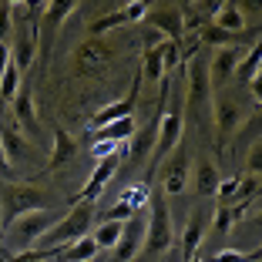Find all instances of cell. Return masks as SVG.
<instances>
[{
	"instance_id": "cell-37",
	"label": "cell",
	"mask_w": 262,
	"mask_h": 262,
	"mask_svg": "<svg viewBox=\"0 0 262 262\" xmlns=\"http://www.w3.org/2000/svg\"><path fill=\"white\" fill-rule=\"evenodd\" d=\"M10 64V47L7 44H0V74H4V68Z\"/></svg>"
},
{
	"instance_id": "cell-6",
	"label": "cell",
	"mask_w": 262,
	"mask_h": 262,
	"mask_svg": "<svg viewBox=\"0 0 262 262\" xmlns=\"http://www.w3.org/2000/svg\"><path fill=\"white\" fill-rule=\"evenodd\" d=\"M208 115H212V121H215V135H219V141H222V145L232 138V135H235V128L246 121V108L239 104V98H235L229 88H222V91H212Z\"/></svg>"
},
{
	"instance_id": "cell-11",
	"label": "cell",
	"mask_w": 262,
	"mask_h": 262,
	"mask_svg": "<svg viewBox=\"0 0 262 262\" xmlns=\"http://www.w3.org/2000/svg\"><path fill=\"white\" fill-rule=\"evenodd\" d=\"M239 47H215L212 51V57L205 61V71H208V84H212V91H222L225 84L232 81V74H235V64H239Z\"/></svg>"
},
{
	"instance_id": "cell-38",
	"label": "cell",
	"mask_w": 262,
	"mask_h": 262,
	"mask_svg": "<svg viewBox=\"0 0 262 262\" xmlns=\"http://www.w3.org/2000/svg\"><path fill=\"white\" fill-rule=\"evenodd\" d=\"M14 171V165L7 162V155H4V148H0V175H10Z\"/></svg>"
},
{
	"instance_id": "cell-26",
	"label": "cell",
	"mask_w": 262,
	"mask_h": 262,
	"mask_svg": "<svg viewBox=\"0 0 262 262\" xmlns=\"http://www.w3.org/2000/svg\"><path fill=\"white\" fill-rule=\"evenodd\" d=\"M20 81H24V74L14 68V61L4 68V74H0V101H14L17 98V91H20Z\"/></svg>"
},
{
	"instance_id": "cell-10",
	"label": "cell",
	"mask_w": 262,
	"mask_h": 262,
	"mask_svg": "<svg viewBox=\"0 0 262 262\" xmlns=\"http://www.w3.org/2000/svg\"><path fill=\"white\" fill-rule=\"evenodd\" d=\"M37 17H34L27 27H17L14 37H10V44H7L10 47V61H14V68L20 71V74L31 68L34 57H37Z\"/></svg>"
},
{
	"instance_id": "cell-7",
	"label": "cell",
	"mask_w": 262,
	"mask_h": 262,
	"mask_svg": "<svg viewBox=\"0 0 262 262\" xmlns=\"http://www.w3.org/2000/svg\"><path fill=\"white\" fill-rule=\"evenodd\" d=\"M71 10H77L74 0H54V4H44L40 7V17H37V40H40L37 57H40V64L51 57V44H54L61 24L71 17Z\"/></svg>"
},
{
	"instance_id": "cell-1",
	"label": "cell",
	"mask_w": 262,
	"mask_h": 262,
	"mask_svg": "<svg viewBox=\"0 0 262 262\" xmlns=\"http://www.w3.org/2000/svg\"><path fill=\"white\" fill-rule=\"evenodd\" d=\"M91 222H94V202H77L68 215L57 219V225L37 242V249L40 252H51V249H61V246H71V242L84 239V235H91Z\"/></svg>"
},
{
	"instance_id": "cell-39",
	"label": "cell",
	"mask_w": 262,
	"mask_h": 262,
	"mask_svg": "<svg viewBox=\"0 0 262 262\" xmlns=\"http://www.w3.org/2000/svg\"><path fill=\"white\" fill-rule=\"evenodd\" d=\"M0 232H4V219H0Z\"/></svg>"
},
{
	"instance_id": "cell-12",
	"label": "cell",
	"mask_w": 262,
	"mask_h": 262,
	"mask_svg": "<svg viewBox=\"0 0 262 262\" xmlns=\"http://www.w3.org/2000/svg\"><path fill=\"white\" fill-rule=\"evenodd\" d=\"M138 88H141V74L135 71V77H131V88L128 94H124L121 101H111V104H104V108L98 111V115L91 118V128H104V124L111 121H121V118H131V111H135V104H138Z\"/></svg>"
},
{
	"instance_id": "cell-32",
	"label": "cell",
	"mask_w": 262,
	"mask_h": 262,
	"mask_svg": "<svg viewBox=\"0 0 262 262\" xmlns=\"http://www.w3.org/2000/svg\"><path fill=\"white\" fill-rule=\"evenodd\" d=\"M212 262H259V252H235V249H229V252H215Z\"/></svg>"
},
{
	"instance_id": "cell-24",
	"label": "cell",
	"mask_w": 262,
	"mask_h": 262,
	"mask_svg": "<svg viewBox=\"0 0 262 262\" xmlns=\"http://www.w3.org/2000/svg\"><path fill=\"white\" fill-rule=\"evenodd\" d=\"M121 225L124 222H98V225H94V229H91V239H94V246H98V252L118 246V239H121Z\"/></svg>"
},
{
	"instance_id": "cell-34",
	"label": "cell",
	"mask_w": 262,
	"mask_h": 262,
	"mask_svg": "<svg viewBox=\"0 0 262 262\" xmlns=\"http://www.w3.org/2000/svg\"><path fill=\"white\" fill-rule=\"evenodd\" d=\"M131 215H135V212H131L124 202H118L115 208H108V212H104V219H101V222H128Z\"/></svg>"
},
{
	"instance_id": "cell-3",
	"label": "cell",
	"mask_w": 262,
	"mask_h": 262,
	"mask_svg": "<svg viewBox=\"0 0 262 262\" xmlns=\"http://www.w3.org/2000/svg\"><path fill=\"white\" fill-rule=\"evenodd\" d=\"M40 208H51V199L40 188L14 185V182L0 188V219H4V225H10L14 219L27 215V212H40Z\"/></svg>"
},
{
	"instance_id": "cell-13",
	"label": "cell",
	"mask_w": 262,
	"mask_h": 262,
	"mask_svg": "<svg viewBox=\"0 0 262 262\" xmlns=\"http://www.w3.org/2000/svg\"><path fill=\"white\" fill-rule=\"evenodd\" d=\"M145 27L158 31L165 40H182L185 37V27H182V14L171 4H162V7H148L145 14Z\"/></svg>"
},
{
	"instance_id": "cell-29",
	"label": "cell",
	"mask_w": 262,
	"mask_h": 262,
	"mask_svg": "<svg viewBox=\"0 0 262 262\" xmlns=\"http://www.w3.org/2000/svg\"><path fill=\"white\" fill-rule=\"evenodd\" d=\"M232 34H225V31H219L215 24L212 27H202L199 31V44H212V47H232Z\"/></svg>"
},
{
	"instance_id": "cell-14",
	"label": "cell",
	"mask_w": 262,
	"mask_h": 262,
	"mask_svg": "<svg viewBox=\"0 0 262 262\" xmlns=\"http://www.w3.org/2000/svg\"><path fill=\"white\" fill-rule=\"evenodd\" d=\"M141 246H145V212H135V215L121 225V239H118V246H115L118 262H131L141 252Z\"/></svg>"
},
{
	"instance_id": "cell-16",
	"label": "cell",
	"mask_w": 262,
	"mask_h": 262,
	"mask_svg": "<svg viewBox=\"0 0 262 262\" xmlns=\"http://www.w3.org/2000/svg\"><path fill=\"white\" fill-rule=\"evenodd\" d=\"M115 171H118V151L98 162V168H94V171H91V178L84 182V188H81L77 202H94L101 192H104V185L111 182V175H115Z\"/></svg>"
},
{
	"instance_id": "cell-15",
	"label": "cell",
	"mask_w": 262,
	"mask_h": 262,
	"mask_svg": "<svg viewBox=\"0 0 262 262\" xmlns=\"http://www.w3.org/2000/svg\"><path fill=\"white\" fill-rule=\"evenodd\" d=\"M188 182H192L199 199H212L219 182H222V171H219V165L212 162V158H199V162L188 168Z\"/></svg>"
},
{
	"instance_id": "cell-8",
	"label": "cell",
	"mask_w": 262,
	"mask_h": 262,
	"mask_svg": "<svg viewBox=\"0 0 262 262\" xmlns=\"http://www.w3.org/2000/svg\"><path fill=\"white\" fill-rule=\"evenodd\" d=\"M182 135H185V115L182 111H162V121L155 131V151H151V171H158V165L182 145Z\"/></svg>"
},
{
	"instance_id": "cell-4",
	"label": "cell",
	"mask_w": 262,
	"mask_h": 262,
	"mask_svg": "<svg viewBox=\"0 0 262 262\" xmlns=\"http://www.w3.org/2000/svg\"><path fill=\"white\" fill-rule=\"evenodd\" d=\"M171 212L168 202L162 195H151L148 199V215H145V252H165L171 246Z\"/></svg>"
},
{
	"instance_id": "cell-18",
	"label": "cell",
	"mask_w": 262,
	"mask_h": 262,
	"mask_svg": "<svg viewBox=\"0 0 262 262\" xmlns=\"http://www.w3.org/2000/svg\"><path fill=\"white\" fill-rule=\"evenodd\" d=\"M205 232H208V215L202 208H195L188 215V225H185V235H182V259H195L199 255V246L205 242Z\"/></svg>"
},
{
	"instance_id": "cell-9",
	"label": "cell",
	"mask_w": 262,
	"mask_h": 262,
	"mask_svg": "<svg viewBox=\"0 0 262 262\" xmlns=\"http://www.w3.org/2000/svg\"><path fill=\"white\" fill-rule=\"evenodd\" d=\"M188 168H192V158H188L185 145H178L165 158V165H158V171H162V192L168 199H175V195H182L188 188Z\"/></svg>"
},
{
	"instance_id": "cell-25",
	"label": "cell",
	"mask_w": 262,
	"mask_h": 262,
	"mask_svg": "<svg viewBox=\"0 0 262 262\" xmlns=\"http://www.w3.org/2000/svg\"><path fill=\"white\" fill-rule=\"evenodd\" d=\"M0 148H4V155H7V162H20V158H27V145H24V138L17 135L14 128H4L0 124Z\"/></svg>"
},
{
	"instance_id": "cell-36",
	"label": "cell",
	"mask_w": 262,
	"mask_h": 262,
	"mask_svg": "<svg viewBox=\"0 0 262 262\" xmlns=\"http://www.w3.org/2000/svg\"><path fill=\"white\" fill-rule=\"evenodd\" d=\"M141 40H145V51H151V47L165 44V37H162L158 31H151V27H145V34H141Z\"/></svg>"
},
{
	"instance_id": "cell-30",
	"label": "cell",
	"mask_w": 262,
	"mask_h": 262,
	"mask_svg": "<svg viewBox=\"0 0 262 262\" xmlns=\"http://www.w3.org/2000/svg\"><path fill=\"white\" fill-rule=\"evenodd\" d=\"M208 225H212L215 232H229L232 225H235V222H232V208L225 205V202H215V215H212Z\"/></svg>"
},
{
	"instance_id": "cell-28",
	"label": "cell",
	"mask_w": 262,
	"mask_h": 262,
	"mask_svg": "<svg viewBox=\"0 0 262 262\" xmlns=\"http://www.w3.org/2000/svg\"><path fill=\"white\" fill-rule=\"evenodd\" d=\"M121 24H124V14H121V10H115V14H104V17H98V20L91 24V37L101 40L108 31H115V27H121Z\"/></svg>"
},
{
	"instance_id": "cell-21",
	"label": "cell",
	"mask_w": 262,
	"mask_h": 262,
	"mask_svg": "<svg viewBox=\"0 0 262 262\" xmlns=\"http://www.w3.org/2000/svg\"><path fill=\"white\" fill-rule=\"evenodd\" d=\"M135 135H138V128H135V118H121V121H111V124H104V128L94 131V141L124 145V141H131Z\"/></svg>"
},
{
	"instance_id": "cell-33",
	"label": "cell",
	"mask_w": 262,
	"mask_h": 262,
	"mask_svg": "<svg viewBox=\"0 0 262 262\" xmlns=\"http://www.w3.org/2000/svg\"><path fill=\"white\" fill-rule=\"evenodd\" d=\"M14 34V20H10V4H0V44H7Z\"/></svg>"
},
{
	"instance_id": "cell-35",
	"label": "cell",
	"mask_w": 262,
	"mask_h": 262,
	"mask_svg": "<svg viewBox=\"0 0 262 262\" xmlns=\"http://www.w3.org/2000/svg\"><path fill=\"white\" fill-rule=\"evenodd\" d=\"M121 14H124V24H128V20H145V14H148V4H141V0H131V4L121 10Z\"/></svg>"
},
{
	"instance_id": "cell-5",
	"label": "cell",
	"mask_w": 262,
	"mask_h": 262,
	"mask_svg": "<svg viewBox=\"0 0 262 262\" xmlns=\"http://www.w3.org/2000/svg\"><path fill=\"white\" fill-rule=\"evenodd\" d=\"M208 104H212L208 71H205V61L195 54V57H188V68H185V115L199 121V115L208 111Z\"/></svg>"
},
{
	"instance_id": "cell-23",
	"label": "cell",
	"mask_w": 262,
	"mask_h": 262,
	"mask_svg": "<svg viewBox=\"0 0 262 262\" xmlns=\"http://www.w3.org/2000/svg\"><path fill=\"white\" fill-rule=\"evenodd\" d=\"M74 151H77V145H74V138H71L64 128H57L54 131V148H51V168H61V165H68L71 158H74Z\"/></svg>"
},
{
	"instance_id": "cell-31",
	"label": "cell",
	"mask_w": 262,
	"mask_h": 262,
	"mask_svg": "<svg viewBox=\"0 0 262 262\" xmlns=\"http://www.w3.org/2000/svg\"><path fill=\"white\" fill-rule=\"evenodd\" d=\"M246 171L249 175H259L262 171V141L255 138L252 145H249V155H246Z\"/></svg>"
},
{
	"instance_id": "cell-22",
	"label": "cell",
	"mask_w": 262,
	"mask_h": 262,
	"mask_svg": "<svg viewBox=\"0 0 262 262\" xmlns=\"http://www.w3.org/2000/svg\"><path fill=\"white\" fill-rule=\"evenodd\" d=\"M215 27L225 34H242L246 31V14L239 4H222V10L215 14Z\"/></svg>"
},
{
	"instance_id": "cell-2",
	"label": "cell",
	"mask_w": 262,
	"mask_h": 262,
	"mask_svg": "<svg viewBox=\"0 0 262 262\" xmlns=\"http://www.w3.org/2000/svg\"><path fill=\"white\" fill-rule=\"evenodd\" d=\"M57 225V215L51 208H40V212H27V215L14 219L10 225H4V239H7V249H20V252H31L37 249V242L44 239L47 232Z\"/></svg>"
},
{
	"instance_id": "cell-17",
	"label": "cell",
	"mask_w": 262,
	"mask_h": 262,
	"mask_svg": "<svg viewBox=\"0 0 262 262\" xmlns=\"http://www.w3.org/2000/svg\"><path fill=\"white\" fill-rule=\"evenodd\" d=\"M74 64L81 71H98V68H104V64H111V47L98 37H88L84 44L74 51Z\"/></svg>"
},
{
	"instance_id": "cell-19",
	"label": "cell",
	"mask_w": 262,
	"mask_h": 262,
	"mask_svg": "<svg viewBox=\"0 0 262 262\" xmlns=\"http://www.w3.org/2000/svg\"><path fill=\"white\" fill-rule=\"evenodd\" d=\"M10 108H14V118H17V124H20L24 131L37 135V111H34V88L31 84H20L17 98L10 101Z\"/></svg>"
},
{
	"instance_id": "cell-27",
	"label": "cell",
	"mask_w": 262,
	"mask_h": 262,
	"mask_svg": "<svg viewBox=\"0 0 262 262\" xmlns=\"http://www.w3.org/2000/svg\"><path fill=\"white\" fill-rule=\"evenodd\" d=\"M148 199H151V185H148V182H145V185H135V188H128V192L121 195V202L131 208V212H141V208L148 205Z\"/></svg>"
},
{
	"instance_id": "cell-20",
	"label": "cell",
	"mask_w": 262,
	"mask_h": 262,
	"mask_svg": "<svg viewBox=\"0 0 262 262\" xmlns=\"http://www.w3.org/2000/svg\"><path fill=\"white\" fill-rule=\"evenodd\" d=\"M259 64H262V44L255 40L252 47H249V54L239 57V64H235V81H239L242 88H252L255 81H259Z\"/></svg>"
}]
</instances>
